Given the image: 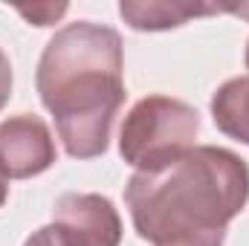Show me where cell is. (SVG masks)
<instances>
[{
  "instance_id": "cell-1",
  "label": "cell",
  "mask_w": 249,
  "mask_h": 246,
  "mask_svg": "<svg viewBox=\"0 0 249 246\" xmlns=\"http://www.w3.org/2000/svg\"><path fill=\"white\" fill-rule=\"evenodd\" d=\"M249 203V165L229 148L194 145L154 171H136L124 206L151 246H223L229 223Z\"/></svg>"
},
{
  "instance_id": "cell-2",
  "label": "cell",
  "mask_w": 249,
  "mask_h": 246,
  "mask_svg": "<svg viewBox=\"0 0 249 246\" xmlns=\"http://www.w3.org/2000/svg\"><path fill=\"white\" fill-rule=\"evenodd\" d=\"M35 87L55 119L67 157H102L113 119L124 105L122 35L96 20L61 26L38 58Z\"/></svg>"
},
{
  "instance_id": "cell-3",
  "label": "cell",
  "mask_w": 249,
  "mask_h": 246,
  "mask_svg": "<svg viewBox=\"0 0 249 246\" xmlns=\"http://www.w3.org/2000/svg\"><path fill=\"white\" fill-rule=\"evenodd\" d=\"M200 133V113L171 96L139 99L122 122L119 154L136 171H154L168 165L194 148Z\"/></svg>"
},
{
  "instance_id": "cell-4",
  "label": "cell",
  "mask_w": 249,
  "mask_h": 246,
  "mask_svg": "<svg viewBox=\"0 0 249 246\" xmlns=\"http://www.w3.org/2000/svg\"><path fill=\"white\" fill-rule=\"evenodd\" d=\"M53 226L70 246H119L122 217L105 194L67 191L53 206Z\"/></svg>"
},
{
  "instance_id": "cell-5",
  "label": "cell",
  "mask_w": 249,
  "mask_h": 246,
  "mask_svg": "<svg viewBox=\"0 0 249 246\" xmlns=\"http://www.w3.org/2000/svg\"><path fill=\"white\" fill-rule=\"evenodd\" d=\"M55 159V136L41 116L18 113L0 122V174L6 180L38 177L50 171Z\"/></svg>"
},
{
  "instance_id": "cell-6",
  "label": "cell",
  "mask_w": 249,
  "mask_h": 246,
  "mask_svg": "<svg viewBox=\"0 0 249 246\" xmlns=\"http://www.w3.org/2000/svg\"><path fill=\"white\" fill-rule=\"evenodd\" d=\"M223 6L217 3H186V0H122L119 15L136 32H165L177 29L194 18L220 15Z\"/></svg>"
},
{
  "instance_id": "cell-7",
  "label": "cell",
  "mask_w": 249,
  "mask_h": 246,
  "mask_svg": "<svg viewBox=\"0 0 249 246\" xmlns=\"http://www.w3.org/2000/svg\"><path fill=\"white\" fill-rule=\"evenodd\" d=\"M209 107L220 133L249 145V72L223 81L214 90Z\"/></svg>"
},
{
  "instance_id": "cell-8",
  "label": "cell",
  "mask_w": 249,
  "mask_h": 246,
  "mask_svg": "<svg viewBox=\"0 0 249 246\" xmlns=\"http://www.w3.org/2000/svg\"><path fill=\"white\" fill-rule=\"evenodd\" d=\"M67 9H70L67 3H58V6L55 3H44V6H20L18 15L26 18L32 26H53L58 18L67 15Z\"/></svg>"
},
{
  "instance_id": "cell-9",
  "label": "cell",
  "mask_w": 249,
  "mask_h": 246,
  "mask_svg": "<svg viewBox=\"0 0 249 246\" xmlns=\"http://www.w3.org/2000/svg\"><path fill=\"white\" fill-rule=\"evenodd\" d=\"M23 246H70V244L61 238V232L50 223V226H41L38 232H32V235L23 241Z\"/></svg>"
},
{
  "instance_id": "cell-10",
  "label": "cell",
  "mask_w": 249,
  "mask_h": 246,
  "mask_svg": "<svg viewBox=\"0 0 249 246\" xmlns=\"http://www.w3.org/2000/svg\"><path fill=\"white\" fill-rule=\"evenodd\" d=\"M12 96V64H9V55L0 50V110L6 107Z\"/></svg>"
},
{
  "instance_id": "cell-11",
  "label": "cell",
  "mask_w": 249,
  "mask_h": 246,
  "mask_svg": "<svg viewBox=\"0 0 249 246\" xmlns=\"http://www.w3.org/2000/svg\"><path fill=\"white\" fill-rule=\"evenodd\" d=\"M9 200V180L0 174V209H3V203Z\"/></svg>"
},
{
  "instance_id": "cell-12",
  "label": "cell",
  "mask_w": 249,
  "mask_h": 246,
  "mask_svg": "<svg viewBox=\"0 0 249 246\" xmlns=\"http://www.w3.org/2000/svg\"><path fill=\"white\" fill-rule=\"evenodd\" d=\"M244 64H247V70H249V41H247V53H244Z\"/></svg>"
}]
</instances>
